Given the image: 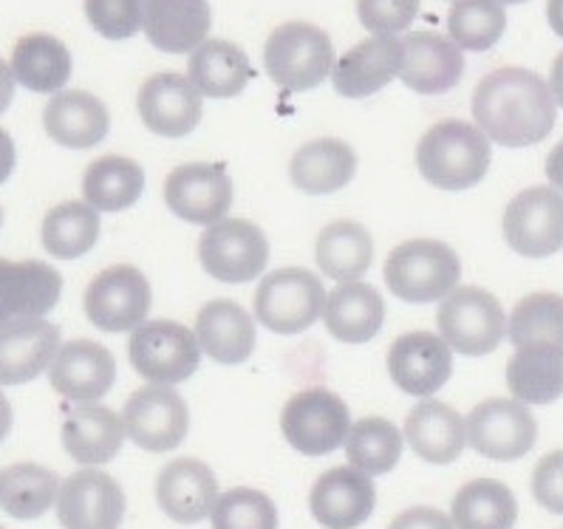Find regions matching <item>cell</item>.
<instances>
[{"label": "cell", "mask_w": 563, "mask_h": 529, "mask_svg": "<svg viewBox=\"0 0 563 529\" xmlns=\"http://www.w3.org/2000/svg\"><path fill=\"white\" fill-rule=\"evenodd\" d=\"M451 351L433 331H405L388 349V374L408 397L428 399L451 379Z\"/></svg>", "instance_id": "obj_16"}, {"label": "cell", "mask_w": 563, "mask_h": 529, "mask_svg": "<svg viewBox=\"0 0 563 529\" xmlns=\"http://www.w3.org/2000/svg\"><path fill=\"white\" fill-rule=\"evenodd\" d=\"M147 41L165 54H192L212 26L210 0H140Z\"/></svg>", "instance_id": "obj_25"}, {"label": "cell", "mask_w": 563, "mask_h": 529, "mask_svg": "<svg viewBox=\"0 0 563 529\" xmlns=\"http://www.w3.org/2000/svg\"><path fill=\"white\" fill-rule=\"evenodd\" d=\"M490 140L478 125L444 120L428 128L417 145V167L428 185L439 190H471L490 170Z\"/></svg>", "instance_id": "obj_2"}, {"label": "cell", "mask_w": 563, "mask_h": 529, "mask_svg": "<svg viewBox=\"0 0 563 529\" xmlns=\"http://www.w3.org/2000/svg\"><path fill=\"white\" fill-rule=\"evenodd\" d=\"M357 14L374 37H397L419 14V0H357Z\"/></svg>", "instance_id": "obj_45"}, {"label": "cell", "mask_w": 563, "mask_h": 529, "mask_svg": "<svg viewBox=\"0 0 563 529\" xmlns=\"http://www.w3.org/2000/svg\"><path fill=\"white\" fill-rule=\"evenodd\" d=\"M14 159H18V153H14L12 136L0 128V185L12 176Z\"/></svg>", "instance_id": "obj_48"}, {"label": "cell", "mask_w": 563, "mask_h": 529, "mask_svg": "<svg viewBox=\"0 0 563 529\" xmlns=\"http://www.w3.org/2000/svg\"><path fill=\"white\" fill-rule=\"evenodd\" d=\"M547 21H550L552 32L563 37V0H550L547 3Z\"/></svg>", "instance_id": "obj_52"}, {"label": "cell", "mask_w": 563, "mask_h": 529, "mask_svg": "<svg viewBox=\"0 0 563 529\" xmlns=\"http://www.w3.org/2000/svg\"><path fill=\"white\" fill-rule=\"evenodd\" d=\"M48 383L77 405H97L117 383V360L93 340H71L48 365Z\"/></svg>", "instance_id": "obj_19"}, {"label": "cell", "mask_w": 563, "mask_h": 529, "mask_svg": "<svg viewBox=\"0 0 563 529\" xmlns=\"http://www.w3.org/2000/svg\"><path fill=\"white\" fill-rule=\"evenodd\" d=\"M125 437L122 417L106 405H80L68 414L60 430L63 448L82 467H100L117 459Z\"/></svg>", "instance_id": "obj_29"}, {"label": "cell", "mask_w": 563, "mask_h": 529, "mask_svg": "<svg viewBox=\"0 0 563 529\" xmlns=\"http://www.w3.org/2000/svg\"><path fill=\"white\" fill-rule=\"evenodd\" d=\"M12 419H14L12 405H9V399L0 394V442L9 437V430H12Z\"/></svg>", "instance_id": "obj_53"}, {"label": "cell", "mask_w": 563, "mask_h": 529, "mask_svg": "<svg viewBox=\"0 0 563 529\" xmlns=\"http://www.w3.org/2000/svg\"><path fill=\"white\" fill-rule=\"evenodd\" d=\"M388 529H456L453 521L437 507H411L399 513Z\"/></svg>", "instance_id": "obj_47"}, {"label": "cell", "mask_w": 563, "mask_h": 529, "mask_svg": "<svg viewBox=\"0 0 563 529\" xmlns=\"http://www.w3.org/2000/svg\"><path fill=\"white\" fill-rule=\"evenodd\" d=\"M252 63L241 46L230 41H205L187 60V77L201 97L230 100L252 80Z\"/></svg>", "instance_id": "obj_32"}, {"label": "cell", "mask_w": 563, "mask_h": 529, "mask_svg": "<svg viewBox=\"0 0 563 529\" xmlns=\"http://www.w3.org/2000/svg\"><path fill=\"white\" fill-rule=\"evenodd\" d=\"M0 221H3V210H0Z\"/></svg>", "instance_id": "obj_55"}, {"label": "cell", "mask_w": 563, "mask_h": 529, "mask_svg": "<svg viewBox=\"0 0 563 529\" xmlns=\"http://www.w3.org/2000/svg\"><path fill=\"white\" fill-rule=\"evenodd\" d=\"M156 502L176 524H199L219 502V478L201 459H176L156 478Z\"/></svg>", "instance_id": "obj_22"}, {"label": "cell", "mask_w": 563, "mask_h": 529, "mask_svg": "<svg viewBox=\"0 0 563 529\" xmlns=\"http://www.w3.org/2000/svg\"><path fill=\"white\" fill-rule=\"evenodd\" d=\"M196 338L201 351L221 365H241L252 357L258 329L250 311L235 300H210L196 318Z\"/></svg>", "instance_id": "obj_27"}, {"label": "cell", "mask_w": 563, "mask_h": 529, "mask_svg": "<svg viewBox=\"0 0 563 529\" xmlns=\"http://www.w3.org/2000/svg\"><path fill=\"white\" fill-rule=\"evenodd\" d=\"M473 120L504 147H530L552 133L558 102L550 82L530 68L507 66L487 74L473 91Z\"/></svg>", "instance_id": "obj_1"}, {"label": "cell", "mask_w": 563, "mask_h": 529, "mask_svg": "<svg viewBox=\"0 0 563 529\" xmlns=\"http://www.w3.org/2000/svg\"><path fill=\"white\" fill-rule=\"evenodd\" d=\"M507 338L516 349L563 351V298L555 291H536L518 300L507 320Z\"/></svg>", "instance_id": "obj_41"}, {"label": "cell", "mask_w": 563, "mask_h": 529, "mask_svg": "<svg viewBox=\"0 0 563 529\" xmlns=\"http://www.w3.org/2000/svg\"><path fill=\"white\" fill-rule=\"evenodd\" d=\"M0 529H3V527H0Z\"/></svg>", "instance_id": "obj_56"}, {"label": "cell", "mask_w": 563, "mask_h": 529, "mask_svg": "<svg viewBox=\"0 0 563 529\" xmlns=\"http://www.w3.org/2000/svg\"><path fill=\"white\" fill-rule=\"evenodd\" d=\"M498 3H501V7L504 3H507V7H516V3H527V0H498Z\"/></svg>", "instance_id": "obj_54"}, {"label": "cell", "mask_w": 563, "mask_h": 529, "mask_svg": "<svg viewBox=\"0 0 563 529\" xmlns=\"http://www.w3.org/2000/svg\"><path fill=\"white\" fill-rule=\"evenodd\" d=\"M210 524L212 529H278V507L261 489L235 487L221 493Z\"/></svg>", "instance_id": "obj_43"}, {"label": "cell", "mask_w": 563, "mask_h": 529, "mask_svg": "<svg viewBox=\"0 0 563 529\" xmlns=\"http://www.w3.org/2000/svg\"><path fill=\"white\" fill-rule=\"evenodd\" d=\"M196 331L173 320H147L131 334L128 357L133 371L151 385H179L190 379L201 363Z\"/></svg>", "instance_id": "obj_7"}, {"label": "cell", "mask_w": 563, "mask_h": 529, "mask_svg": "<svg viewBox=\"0 0 563 529\" xmlns=\"http://www.w3.org/2000/svg\"><path fill=\"white\" fill-rule=\"evenodd\" d=\"M532 496L543 509L563 516V450H552L536 464Z\"/></svg>", "instance_id": "obj_46"}, {"label": "cell", "mask_w": 563, "mask_h": 529, "mask_svg": "<svg viewBox=\"0 0 563 529\" xmlns=\"http://www.w3.org/2000/svg\"><path fill=\"white\" fill-rule=\"evenodd\" d=\"M402 57L405 48L397 37H368L334 63V91L349 100H365L399 77Z\"/></svg>", "instance_id": "obj_23"}, {"label": "cell", "mask_w": 563, "mask_h": 529, "mask_svg": "<svg viewBox=\"0 0 563 529\" xmlns=\"http://www.w3.org/2000/svg\"><path fill=\"white\" fill-rule=\"evenodd\" d=\"M63 275L43 261L0 258V323L43 318L60 304Z\"/></svg>", "instance_id": "obj_21"}, {"label": "cell", "mask_w": 563, "mask_h": 529, "mask_svg": "<svg viewBox=\"0 0 563 529\" xmlns=\"http://www.w3.org/2000/svg\"><path fill=\"white\" fill-rule=\"evenodd\" d=\"M439 338L462 357H484L501 345L507 315L496 295L482 286H459L437 309Z\"/></svg>", "instance_id": "obj_6"}, {"label": "cell", "mask_w": 563, "mask_h": 529, "mask_svg": "<svg viewBox=\"0 0 563 529\" xmlns=\"http://www.w3.org/2000/svg\"><path fill=\"white\" fill-rule=\"evenodd\" d=\"M550 88H552V97H555V102L563 108V52L558 54L555 63H552Z\"/></svg>", "instance_id": "obj_51"}, {"label": "cell", "mask_w": 563, "mask_h": 529, "mask_svg": "<svg viewBox=\"0 0 563 529\" xmlns=\"http://www.w3.org/2000/svg\"><path fill=\"white\" fill-rule=\"evenodd\" d=\"M86 18L108 41H128L142 29L140 0H86Z\"/></svg>", "instance_id": "obj_44"}, {"label": "cell", "mask_w": 563, "mask_h": 529, "mask_svg": "<svg viewBox=\"0 0 563 529\" xmlns=\"http://www.w3.org/2000/svg\"><path fill=\"white\" fill-rule=\"evenodd\" d=\"M385 320V300L372 284L354 280V284H340L338 289L325 298L323 323L325 331L340 343H368L377 338Z\"/></svg>", "instance_id": "obj_30"}, {"label": "cell", "mask_w": 563, "mask_h": 529, "mask_svg": "<svg viewBox=\"0 0 563 529\" xmlns=\"http://www.w3.org/2000/svg\"><path fill=\"white\" fill-rule=\"evenodd\" d=\"M136 108L145 128L156 136L181 140L201 122V93L192 86L190 77L181 74H153L151 80L142 82Z\"/></svg>", "instance_id": "obj_18"}, {"label": "cell", "mask_w": 563, "mask_h": 529, "mask_svg": "<svg viewBox=\"0 0 563 529\" xmlns=\"http://www.w3.org/2000/svg\"><path fill=\"white\" fill-rule=\"evenodd\" d=\"M264 68L286 91H312L334 71L332 37L312 23H284L266 41Z\"/></svg>", "instance_id": "obj_4"}, {"label": "cell", "mask_w": 563, "mask_h": 529, "mask_svg": "<svg viewBox=\"0 0 563 529\" xmlns=\"http://www.w3.org/2000/svg\"><path fill=\"white\" fill-rule=\"evenodd\" d=\"M372 232L357 221H334L318 235V266L325 278L338 284H354L372 269Z\"/></svg>", "instance_id": "obj_34"}, {"label": "cell", "mask_w": 563, "mask_h": 529, "mask_svg": "<svg viewBox=\"0 0 563 529\" xmlns=\"http://www.w3.org/2000/svg\"><path fill=\"white\" fill-rule=\"evenodd\" d=\"M325 286L303 266L269 272L255 289V318L275 334H300L312 329L325 309Z\"/></svg>", "instance_id": "obj_5"}, {"label": "cell", "mask_w": 563, "mask_h": 529, "mask_svg": "<svg viewBox=\"0 0 563 529\" xmlns=\"http://www.w3.org/2000/svg\"><path fill=\"white\" fill-rule=\"evenodd\" d=\"M125 493L106 470L82 467L60 484L57 521L63 529H120L125 518Z\"/></svg>", "instance_id": "obj_14"}, {"label": "cell", "mask_w": 563, "mask_h": 529, "mask_svg": "<svg viewBox=\"0 0 563 529\" xmlns=\"http://www.w3.org/2000/svg\"><path fill=\"white\" fill-rule=\"evenodd\" d=\"M100 241V212L88 201H63L43 221V246L57 261H74Z\"/></svg>", "instance_id": "obj_40"}, {"label": "cell", "mask_w": 563, "mask_h": 529, "mask_svg": "<svg viewBox=\"0 0 563 529\" xmlns=\"http://www.w3.org/2000/svg\"><path fill=\"white\" fill-rule=\"evenodd\" d=\"M14 80L34 93H57L71 77V54L52 34H26L12 52Z\"/></svg>", "instance_id": "obj_33"}, {"label": "cell", "mask_w": 563, "mask_h": 529, "mask_svg": "<svg viewBox=\"0 0 563 529\" xmlns=\"http://www.w3.org/2000/svg\"><path fill=\"white\" fill-rule=\"evenodd\" d=\"M451 521L456 529H512L518 521V502L498 478H476L453 496Z\"/></svg>", "instance_id": "obj_36"}, {"label": "cell", "mask_w": 563, "mask_h": 529, "mask_svg": "<svg viewBox=\"0 0 563 529\" xmlns=\"http://www.w3.org/2000/svg\"><path fill=\"white\" fill-rule=\"evenodd\" d=\"M43 128L57 145L71 151L97 147L108 136L111 117L106 102L88 91H60L43 108Z\"/></svg>", "instance_id": "obj_28"}, {"label": "cell", "mask_w": 563, "mask_h": 529, "mask_svg": "<svg viewBox=\"0 0 563 529\" xmlns=\"http://www.w3.org/2000/svg\"><path fill=\"white\" fill-rule=\"evenodd\" d=\"M153 291L145 272L131 264H117L102 269L86 289V315L106 334L136 331L147 323Z\"/></svg>", "instance_id": "obj_10"}, {"label": "cell", "mask_w": 563, "mask_h": 529, "mask_svg": "<svg viewBox=\"0 0 563 529\" xmlns=\"http://www.w3.org/2000/svg\"><path fill=\"white\" fill-rule=\"evenodd\" d=\"M60 496V482L48 467L21 462L0 470V507L18 521L46 516Z\"/></svg>", "instance_id": "obj_38"}, {"label": "cell", "mask_w": 563, "mask_h": 529, "mask_svg": "<svg viewBox=\"0 0 563 529\" xmlns=\"http://www.w3.org/2000/svg\"><path fill=\"white\" fill-rule=\"evenodd\" d=\"M385 284L405 304H437L462 280V261L444 241L417 239L394 246L385 258Z\"/></svg>", "instance_id": "obj_3"}, {"label": "cell", "mask_w": 563, "mask_h": 529, "mask_svg": "<svg viewBox=\"0 0 563 529\" xmlns=\"http://www.w3.org/2000/svg\"><path fill=\"white\" fill-rule=\"evenodd\" d=\"M467 444L493 462H516L536 448L538 422L518 399H484L464 417Z\"/></svg>", "instance_id": "obj_11"}, {"label": "cell", "mask_w": 563, "mask_h": 529, "mask_svg": "<svg viewBox=\"0 0 563 529\" xmlns=\"http://www.w3.org/2000/svg\"><path fill=\"white\" fill-rule=\"evenodd\" d=\"M60 349V329L43 318L0 323V385H23L41 377Z\"/></svg>", "instance_id": "obj_20"}, {"label": "cell", "mask_w": 563, "mask_h": 529, "mask_svg": "<svg viewBox=\"0 0 563 529\" xmlns=\"http://www.w3.org/2000/svg\"><path fill=\"white\" fill-rule=\"evenodd\" d=\"M280 430L286 442L303 456H325L345 444L352 430V414L334 390L306 388L284 405Z\"/></svg>", "instance_id": "obj_8"}, {"label": "cell", "mask_w": 563, "mask_h": 529, "mask_svg": "<svg viewBox=\"0 0 563 529\" xmlns=\"http://www.w3.org/2000/svg\"><path fill=\"white\" fill-rule=\"evenodd\" d=\"M14 86H18V80H14L12 66L7 60H0V113L7 111L9 102L14 100Z\"/></svg>", "instance_id": "obj_50"}, {"label": "cell", "mask_w": 563, "mask_h": 529, "mask_svg": "<svg viewBox=\"0 0 563 529\" xmlns=\"http://www.w3.org/2000/svg\"><path fill=\"white\" fill-rule=\"evenodd\" d=\"M402 82L411 91L433 97L459 86L464 74V54L451 37L433 32H411L402 41Z\"/></svg>", "instance_id": "obj_24"}, {"label": "cell", "mask_w": 563, "mask_h": 529, "mask_svg": "<svg viewBox=\"0 0 563 529\" xmlns=\"http://www.w3.org/2000/svg\"><path fill=\"white\" fill-rule=\"evenodd\" d=\"M125 433L147 453H167L187 439L190 408L173 385H145L133 390L122 408Z\"/></svg>", "instance_id": "obj_13"}, {"label": "cell", "mask_w": 563, "mask_h": 529, "mask_svg": "<svg viewBox=\"0 0 563 529\" xmlns=\"http://www.w3.org/2000/svg\"><path fill=\"white\" fill-rule=\"evenodd\" d=\"M230 173L224 165H207V162H192L181 165L165 179V201L176 219L187 224H216L227 219L232 207Z\"/></svg>", "instance_id": "obj_15"}, {"label": "cell", "mask_w": 563, "mask_h": 529, "mask_svg": "<svg viewBox=\"0 0 563 529\" xmlns=\"http://www.w3.org/2000/svg\"><path fill=\"white\" fill-rule=\"evenodd\" d=\"M199 261L221 284H252L269 264V241L252 221L221 219L199 239Z\"/></svg>", "instance_id": "obj_9"}, {"label": "cell", "mask_w": 563, "mask_h": 529, "mask_svg": "<svg viewBox=\"0 0 563 529\" xmlns=\"http://www.w3.org/2000/svg\"><path fill=\"white\" fill-rule=\"evenodd\" d=\"M547 179L552 181L555 190L563 192V140L552 147V153L547 156Z\"/></svg>", "instance_id": "obj_49"}, {"label": "cell", "mask_w": 563, "mask_h": 529, "mask_svg": "<svg viewBox=\"0 0 563 529\" xmlns=\"http://www.w3.org/2000/svg\"><path fill=\"white\" fill-rule=\"evenodd\" d=\"M345 456L349 464L357 467L365 476H385L402 459L405 433L394 422L383 417H365L352 422V430L345 437Z\"/></svg>", "instance_id": "obj_39"}, {"label": "cell", "mask_w": 563, "mask_h": 529, "mask_svg": "<svg viewBox=\"0 0 563 529\" xmlns=\"http://www.w3.org/2000/svg\"><path fill=\"white\" fill-rule=\"evenodd\" d=\"M142 192H145V170L117 153L91 162L82 176V196L97 212L128 210L142 199Z\"/></svg>", "instance_id": "obj_35"}, {"label": "cell", "mask_w": 563, "mask_h": 529, "mask_svg": "<svg viewBox=\"0 0 563 529\" xmlns=\"http://www.w3.org/2000/svg\"><path fill=\"white\" fill-rule=\"evenodd\" d=\"M448 32L462 52H487L507 32V12L498 0H453Z\"/></svg>", "instance_id": "obj_42"}, {"label": "cell", "mask_w": 563, "mask_h": 529, "mask_svg": "<svg viewBox=\"0 0 563 529\" xmlns=\"http://www.w3.org/2000/svg\"><path fill=\"white\" fill-rule=\"evenodd\" d=\"M504 239L523 258H550L563 250V192L530 187L504 210Z\"/></svg>", "instance_id": "obj_12"}, {"label": "cell", "mask_w": 563, "mask_h": 529, "mask_svg": "<svg viewBox=\"0 0 563 529\" xmlns=\"http://www.w3.org/2000/svg\"><path fill=\"white\" fill-rule=\"evenodd\" d=\"M377 507V487L374 478L360 473L357 467L325 470L309 493V509L314 521L325 529H357L372 518Z\"/></svg>", "instance_id": "obj_17"}, {"label": "cell", "mask_w": 563, "mask_h": 529, "mask_svg": "<svg viewBox=\"0 0 563 529\" xmlns=\"http://www.w3.org/2000/svg\"><path fill=\"white\" fill-rule=\"evenodd\" d=\"M405 442L428 464H451L467 448L462 414L439 399H422L405 419Z\"/></svg>", "instance_id": "obj_26"}, {"label": "cell", "mask_w": 563, "mask_h": 529, "mask_svg": "<svg viewBox=\"0 0 563 529\" xmlns=\"http://www.w3.org/2000/svg\"><path fill=\"white\" fill-rule=\"evenodd\" d=\"M507 388L523 405H550L563 397V351L516 349L507 363Z\"/></svg>", "instance_id": "obj_37"}, {"label": "cell", "mask_w": 563, "mask_h": 529, "mask_svg": "<svg viewBox=\"0 0 563 529\" xmlns=\"http://www.w3.org/2000/svg\"><path fill=\"white\" fill-rule=\"evenodd\" d=\"M357 173V153L343 140H314L295 151L289 179L306 196H332Z\"/></svg>", "instance_id": "obj_31"}]
</instances>
